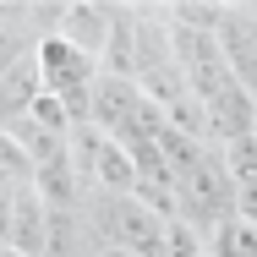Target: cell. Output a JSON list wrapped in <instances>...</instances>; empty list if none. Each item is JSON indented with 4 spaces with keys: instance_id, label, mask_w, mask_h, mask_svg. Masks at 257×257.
Instances as JSON below:
<instances>
[{
    "instance_id": "5",
    "label": "cell",
    "mask_w": 257,
    "mask_h": 257,
    "mask_svg": "<svg viewBox=\"0 0 257 257\" xmlns=\"http://www.w3.org/2000/svg\"><path fill=\"white\" fill-rule=\"evenodd\" d=\"M60 17V39H71L77 50H88L93 60H104L109 50V33H115V6H93V0H71V6H60L55 11Z\"/></svg>"
},
{
    "instance_id": "2",
    "label": "cell",
    "mask_w": 257,
    "mask_h": 257,
    "mask_svg": "<svg viewBox=\"0 0 257 257\" xmlns=\"http://www.w3.org/2000/svg\"><path fill=\"white\" fill-rule=\"evenodd\" d=\"M6 246L22 257H55V213L39 192H6Z\"/></svg>"
},
{
    "instance_id": "9",
    "label": "cell",
    "mask_w": 257,
    "mask_h": 257,
    "mask_svg": "<svg viewBox=\"0 0 257 257\" xmlns=\"http://www.w3.org/2000/svg\"><path fill=\"white\" fill-rule=\"evenodd\" d=\"M93 257H137V252H126V246H99Z\"/></svg>"
},
{
    "instance_id": "3",
    "label": "cell",
    "mask_w": 257,
    "mask_h": 257,
    "mask_svg": "<svg viewBox=\"0 0 257 257\" xmlns=\"http://www.w3.org/2000/svg\"><path fill=\"white\" fill-rule=\"evenodd\" d=\"M44 99V71H39V44L22 55L17 39H6V71H0V109L6 126H22L33 115V104Z\"/></svg>"
},
{
    "instance_id": "1",
    "label": "cell",
    "mask_w": 257,
    "mask_h": 257,
    "mask_svg": "<svg viewBox=\"0 0 257 257\" xmlns=\"http://www.w3.org/2000/svg\"><path fill=\"white\" fill-rule=\"evenodd\" d=\"M39 71H44V93L66 104L77 126H88L93 120V93H99V82H104V66L88 50H77L71 39L44 33L39 39Z\"/></svg>"
},
{
    "instance_id": "10",
    "label": "cell",
    "mask_w": 257,
    "mask_h": 257,
    "mask_svg": "<svg viewBox=\"0 0 257 257\" xmlns=\"http://www.w3.org/2000/svg\"><path fill=\"white\" fill-rule=\"evenodd\" d=\"M0 257H22V252H11V246H6V252H0Z\"/></svg>"
},
{
    "instance_id": "7",
    "label": "cell",
    "mask_w": 257,
    "mask_h": 257,
    "mask_svg": "<svg viewBox=\"0 0 257 257\" xmlns=\"http://www.w3.org/2000/svg\"><path fill=\"white\" fill-rule=\"evenodd\" d=\"M164 257H208V235L186 219H170L164 224Z\"/></svg>"
},
{
    "instance_id": "4",
    "label": "cell",
    "mask_w": 257,
    "mask_h": 257,
    "mask_svg": "<svg viewBox=\"0 0 257 257\" xmlns=\"http://www.w3.org/2000/svg\"><path fill=\"white\" fill-rule=\"evenodd\" d=\"M219 50L230 60V71L241 77V88L257 99V6H224V17H219Z\"/></svg>"
},
{
    "instance_id": "6",
    "label": "cell",
    "mask_w": 257,
    "mask_h": 257,
    "mask_svg": "<svg viewBox=\"0 0 257 257\" xmlns=\"http://www.w3.org/2000/svg\"><path fill=\"white\" fill-rule=\"evenodd\" d=\"M208 257H257V224L224 219V224L208 235Z\"/></svg>"
},
{
    "instance_id": "8",
    "label": "cell",
    "mask_w": 257,
    "mask_h": 257,
    "mask_svg": "<svg viewBox=\"0 0 257 257\" xmlns=\"http://www.w3.org/2000/svg\"><path fill=\"white\" fill-rule=\"evenodd\" d=\"M235 219H246V224H257V181H246V186H235Z\"/></svg>"
}]
</instances>
